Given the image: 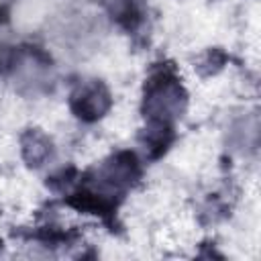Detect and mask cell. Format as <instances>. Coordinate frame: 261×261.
Returning <instances> with one entry per match:
<instances>
[{"mask_svg": "<svg viewBox=\"0 0 261 261\" xmlns=\"http://www.w3.org/2000/svg\"><path fill=\"white\" fill-rule=\"evenodd\" d=\"M188 106V92L173 65H157L145 80L143 88V116L147 124H169L184 114Z\"/></svg>", "mask_w": 261, "mask_h": 261, "instance_id": "6da1fadb", "label": "cell"}, {"mask_svg": "<svg viewBox=\"0 0 261 261\" xmlns=\"http://www.w3.org/2000/svg\"><path fill=\"white\" fill-rule=\"evenodd\" d=\"M112 106L110 90L102 80H80L69 94V108L82 122L100 120Z\"/></svg>", "mask_w": 261, "mask_h": 261, "instance_id": "7a4b0ae2", "label": "cell"}, {"mask_svg": "<svg viewBox=\"0 0 261 261\" xmlns=\"http://www.w3.org/2000/svg\"><path fill=\"white\" fill-rule=\"evenodd\" d=\"M110 18L124 31H137L145 20V0H100Z\"/></svg>", "mask_w": 261, "mask_h": 261, "instance_id": "3957f363", "label": "cell"}, {"mask_svg": "<svg viewBox=\"0 0 261 261\" xmlns=\"http://www.w3.org/2000/svg\"><path fill=\"white\" fill-rule=\"evenodd\" d=\"M20 151L29 167H41L53 157V143L39 128H29L20 137Z\"/></svg>", "mask_w": 261, "mask_h": 261, "instance_id": "277c9868", "label": "cell"}]
</instances>
